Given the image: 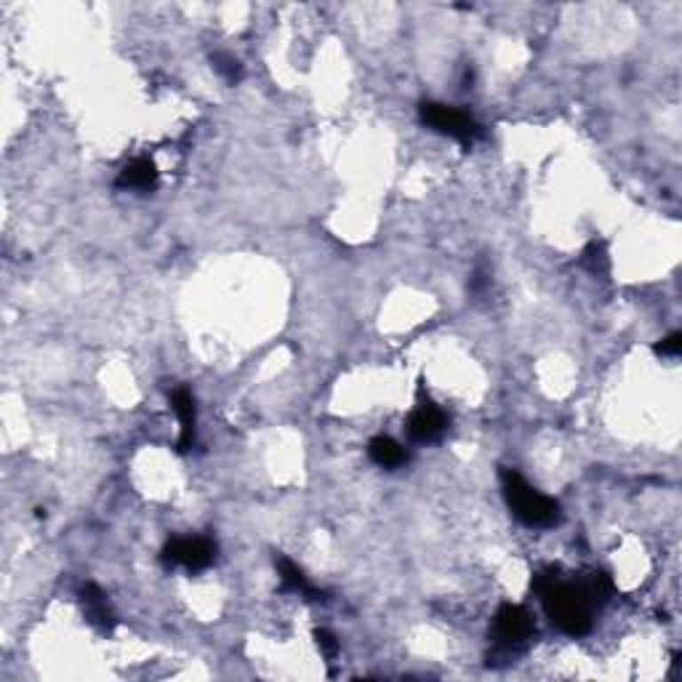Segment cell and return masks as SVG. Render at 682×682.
<instances>
[{"label":"cell","instance_id":"obj_6","mask_svg":"<svg viewBox=\"0 0 682 682\" xmlns=\"http://www.w3.org/2000/svg\"><path fill=\"white\" fill-rule=\"evenodd\" d=\"M445 429H448V416H445V411H440V408L432 405V403H421V405L411 413V419H408V432H411V437L419 440V443H432V440H437Z\"/></svg>","mask_w":682,"mask_h":682},{"label":"cell","instance_id":"obj_3","mask_svg":"<svg viewBox=\"0 0 682 682\" xmlns=\"http://www.w3.org/2000/svg\"><path fill=\"white\" fill-rule=\"evenodd\" d=\"M421 120L427 125H432L435 131L451 136V139H459L461 144H472L483 131L480 125L461 109H453L448 104H437V101H424L421 104Z\"/></svg>","mask_w":682,"mask_h":682},{"label":"cell","instance_id":"obj_2","mask_svg":"<svg viewBox=\"0 0 682 682\" xmlns=\"http://www.w3.org/2000/svg\"><path fill=\"white\" fill-rule=\"evenodd\" d=\"M501 485H504V499L509 504V509L515 512V518L531 528H550L560 520V507L555 499L539 493L536 488H531L518 472L504 469L501 472Z\"/></svg>","mask_w":682,"mask_h":682},{"label":"cell","instance_id":"obj_13","mask_svg":"<svg viewBox=\"0 0 682 682\" xmlns=\"http://www.w3.org/2000/svg\"><path fill=\"white\" fill-rule=\"evenodd\" d=\"M584 264H587L592 272H600V269H606V264H608L606 248H603V245H598V243H592V245L587 248V253H584Z\"/></svg>","mask_w":682,"mask_h":682},{"label":"cell","instance_id":"obj_8","mask_svg":"<svg viewBox=\"0 0 682 682\" xmlns=\"http://www.w3.org/2000/svg\"><path fill=\"white\" fill-rule=\"evenodd\" d=\"M155 184H157V168L147 157L128 163L117 179V187H125V189H152Z\"/></svg>","mask_w":682,"mask_h":682},{"label":"cell","instance_id":"obj_1","mask_svg":"<svg viewBox=\"0 0 682 682\" xmlns=\"http://www.w3.org/2000/svg\"><path fill=\"white\" fill-rule=\"evenodd\" d=\"M536 592L542 595L552 624H558L566 635H587L592 630V598L584 584H558L552 576H542L536 582Z\"/></svg>","mask_w":682,"mask_h":682},{"label":"cell","instance_id":"obj_10","mask_svg":"<svg viewBox=\"0 0 682 682\" xmlns=\"http://www.w3.org/2000/svg\"><path fill=\"white\" fill-rule=\"evenodd\" d=\"M368 453H371V459H373L379 467H384V469H395V467H400V464L408 461L405 448H403L400 443H395L392 437H373L371 445H368Z\"/></svg>","mask_w":682,"mask_h":682},{"label":"cell","instance_id":"obj_5","mask_svg":"<svg viewBox=\"0 0 682 682\" xmlns=\"http://www.w3.org/2000/svg\"><path fill=\"white\" fill-rule=\"evenodd\" d=\"M534 635V622L520 606H501L496 614V638L501 646H520Z\"/></svg>","mask_w":682,"mask_h":682},{"label":"cell","instance_id":"obj_11","mask_svg":"<svg viewBox=\"0 0 682 682\" xmlns=\"http://www.w3.org/2000/svg\"><path fill=\"white\" fill-rule=\"evenodd\" d=\"M277 574H280V582H283L285 590L299 592V595H307V598H317V592L309 587V582H307V576L301 574V568H296L291 560L277 558Z\"/></svg>","mask_w":682,"mask_h":682},{"label":"cell","instance_id":"obj_15","mask_svg":"<svg viewBox=\"0 0 682 682\" xmlns=\"http://www.w3.org/2000/svg\"><path fill=\"white\" fill-rule=\"evenodd\" d=\"M682 349V336L680 333H672V336H667L659 347H656V352L659 355H667V357H675V355H680Z\"/></svg>","mask_w":682,"mask_h":682},{"label":"cell","instance_id":"obj_7","mask_svg":"<svg viewBox=\"0 0 682 682\" xmlns=\"http://www.w3.org/2000/svg\"><path fill=\"white\" fill-rule=\"evenodd\" d=\"M171 408H173V413L179 416V424H181L179 451H189L192 440H195V400L184 387H179L171 395Z\"/></svg>","mask_w":682,"mask_h":682},{"label":"cell","instance_id":"obj_14","mask_svg":"<svg viewBox=\"0 0 682 682\" xmlns=\"http://www.w3.org/2000/svg\"><path fill=\"white\" fill-rule=\"evenodd\" d=\"M315 640H317V648L323 651L325 659H333V656L339 654V643H336V638H333L331 632L317 630V632H315Z\"/></svg>","mask_w":682,"mask_h":682},{"label":"cell","instance_id":"obj_9","mask_svg":"<svg viewBox=\"0 0 682 682\" xmlns=\"http://www.w3.org/2000/svg\"><path fill=\"white\" fill-rule=\"evenodd\" d=\"M80 595H83V606H85L88 622L96 624V627H101V630H112V627H115V614L109 611L104 592H101L96 584H85Z\"/></svg>","mask_w":682,"mask_h":682},{"label":"cell","instance_id":"obj_4","mask_svg":"<svg viewBox=\"0 0 682 682\" xmlns=\"http://www.w3.org/2000/svg\"><path fill=\"white\" fill-rule=\"evenodd\" d=\"M216 544L211 539L195 536V539H173L163 550L165 566H181L187 571H203L213 563Z\"/></svg>","mask_w":682,"mask_h":682},{"label":"cell","instance_id":"obj_12","mask_svg":"<svg viewBox=\"0 0 682 682\" xmlns=\"http://www.w3.org/2000/svg\"><path fill=\"white\" fill-rule=\"evenodd\" d=\"M213 67L224 80H237L240 77V61L229 53H213Z\"/></svg>","mask_w":682,"mask_h":682}]
</instances>
